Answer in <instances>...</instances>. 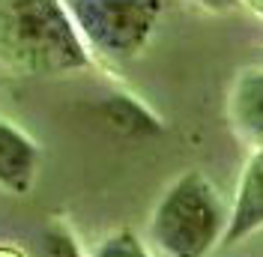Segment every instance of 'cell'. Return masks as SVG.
Masks as SVG:
<instances>
[{
    "label": "cell",
    "mask_w": 263,
    "mask_h": 257,
    "mask_svg": "<svg viewBox=\"0 0 263 257\" xmlns=\"http://www.w3.org/2000/svg\"><path fill=\"white\" fill-rule=\"evenodd\" d=\"M93 57L60 0H0V69L33 78L90 69Z\"/></svg>",
    "instance_id": "cell-1"
},
{
    "label": "cell",
    "mask_w": 263,
    "mask_h": 257,
    "mask_svg": "<svg viewBox=\"0 0 263 257\" xmlns=\"http://www.w3.org/2000/svg\"><path fill=\"white\" fill-rule=\"evenodd\" d=\"M230 209L200 171L174 179L149 215V242L164 257H210L224 242Z\"/></svg>",
    "instance_id": "cell-2"
},
{
    "label": "cell",
    "mask_w": 263,
    "mask_h": 257,
    "mask_svg": "<svg viewBox=\"0 0 263 257\" xmlns=\"http://www.w3.org/2000/svg\"><path fill=\"white\" fill-rule=\"evenodd\" d=\"M60 3L90 57L99 54L114 63L138 57L162 15V0H60Z\"/></svg>",
    "instance_id": "cell-3"
},
{
    "label": "cell",
    "mask_w": 263,
    "mask_h": 257,
    "mask_svg": "<svg viewBox=\"0 0 263 257\" xmlns=\"http://www.w3.org/2000/svg\"><path fill=\"white\" fill-rule=\"evenodd\" d=\"M257 230H263V144L251 150L246 161V171L239 177L236 197L230 207V225L221 245L224 248L239 245L248 236H254Z\"/></svg>",
    "instance_id": "cell-4"
},
{
    "label": "cell",
    "mask_w": 263,
    "mask_h": 257,
    "mask_svg": "<svg viewBox=\"0 0 263 257\" xmlns=\"http://www.w3.org/2000/svg\"><path fill=\"white\" fill-rule=\"evenodd\" d=\"M230 128L239 144L257 150L263 144V69L239 72L228 102Z\"/></svg>",
    "instance_id": "cell-5"
},
{
    "label": "cell",
    "mask_w": 263,
    "mask_h": 257,
    "mask_svg": "<svg viewBox=\"0 0 263 257\" xmlns=\"http://www.w3.org/2000/svg\"><path fill=\"white\" fill-rule=\"evenodd\" d=\"M42 150L30 138L0 117V186L12 194H27L36 179Z\"/></svg>",
    "instance_id": "cell-6"
},
{
    "label": "cell",
    "mask_w": 263,
    "mask_h": 257,
    "mask_svg": "<svg viewBox=\"0 0 263 257\" xmlns=\"http://www.w3.org/2000/svg\"><path fill=\"white\" fill-rule=\"evenodd\" d=\"M102 114L108 117V123H114L120 132H129V135H153V132H162V123L141 102H135L132 96H111L102 105Z\"/></svg>",
    "instance_id": "cell-7"
},
{
    "label": "cell",
    "mask_w": 263,
    "mask_h": 257,
    "mask_svg": "<svg viewBox=\"0 0 263 257\" xmlns=\"http://www.w3.org/2000/svg\"><path fill=\"white\" fill-rule=\"evenodd\" d=\"M93 257H153V254L132 230H117V233L102 240V245L96 248Z\"/></svg>",
    "instance_id": "cell-8"
},
{
    "label": "cell",
    "mask_w": 263,
    "mask_h": 257,
    "mask_svg": "<svg viewBox=\"0 0 263 257\" xmlns=\"http://www.w3.org/2000/svg\"><path fill=\"white\" fill-rule=\"evenodd\" d=\"M192 3L200 6V9H206V12H215V15H224V12L239 6V0H192Z\"/></svg>",
    "instance_id": "cell-9"
},
{
    "label": "cell",
    "mask_w": 263,
    "mask_h": 257,
    "mask_svg": "<svg viewBox=\"0 0 263 257\" xmlns=\"http://www.w3.org/2000/svg\"><path fill=\"white\" fill-rule=\"evenodd\" d=\"M242 3H246L251 12H257V15L263 18V0H242Z\"/></svg>",
    "instance_id": "cell-10"
}]
</instances>
